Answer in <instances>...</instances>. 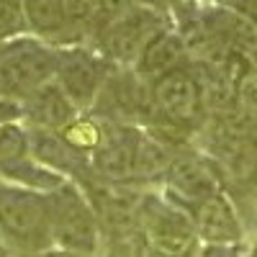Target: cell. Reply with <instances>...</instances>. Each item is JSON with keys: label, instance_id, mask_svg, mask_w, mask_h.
<instances>
[{"label": "cell", "instance_id": "obj_11", "mask_svg": "<svg viewBox=\"0 0 257 257\" xmlns=\"http://www.w3.org/2000/svg\"><path fill=\"white\" fill-rule=\"evenodd\" d=\"M193 226H196L198 239H203L206 244H239L242 239V226L237 219L231 201L219 193L203 203H198L190 211Z\"/></svg>", "mask_w": 257, "mask_h": 257}, {"label": "cell", "instance_id": "obj_7", "mask_svg": "<svg viewBox=\"0 0 257 257\" xmlns=\"http://www.w3.org/2000/svg\"><path fill=\"white\" fill-rule=\"evenodd\" d=\"M82 185H85V198L93 206V213L98 219L100 234H108L113 242L132 239L137 229L142 193L123 183H108L95 175L82 180Z\"/></svg>", "mask_w": 257, "mask_h": 257}, {"label": "cell", "instance_id": "obj_12", "mask_svg": "<svg viewBox=\"0 0 257 257\" xmlns=\"http://www.w3.org/2000/svg\"><path fill=\"white\" fill-rule=\"evenodd\" d=\"M24 116L34 123L36 132H54L62 134L75 118L77 108L75 103L64 95V90L57 85V80L47 82L44 88H39L29 98H24Z\"/></svg>", "mask_w": 257, "mask_h": 257}, {"label": "cell", "instance_id": "obj_9", "mask_svg": "<svg viewBox=\"0 0 257 257\" xmlns=\"http://www.w3.org/2000/svg\"><path fill=\"white\" fill-rule=\"evenodd\" d=\"M142 132L132 123L100 121V137L90 152L93 175L108 183H126L134 178Z\"/></svg>", "mask_w": 257, "mask_h": 257}, {"label": "cell", "instance_id": "obj_1", "mask_svg": "<svg viewBox=\"0 0 257 257\" xmlns=\"http://www.w3.org/2000/svg\"><path fill=\"white\" fill-rule=\"evenodd\" d=\"M198 242L188 211L152 193L142 196L137 229L128 239L132 257H196Z\"/></svg>", "mask_w": 257, "mask_h": 257}, {"label": "cell", "instance_id": "obj_8", "mask_svg": "<svg viewBox=\"0 0 257 257\" xmlns=\"http://www.w3.org/2000/svg\"><path fill=\"white\" fill-rule=\"evenodd\" d=\"M103 54H93L80 47H67L57 49V72L54 80L64 90L75 108H88L93 105L103 90V85L108 82L113 67Z\"/></svg>", "mask_w": 257, "mask_h": 257}, {"label": "cell", "instance_id": "obj_17", "mask_svg": "<svg viewBox=\"0 0 257 257\" xmlns=\"http://www.w3.org/2000/svg\"><path fill=\"white\" fill-rule=\"evenodd\" d=\"M224 11H231L234 16L244 18L247 24L257 29V0H216Z\"/></svg>", "mask_w": 257, "mask_h": 257}, {"label": "cell", "instance_id": "obj_13", "mask_svg": "<svg viewBox=\"0 0 257 257\" xmlns=\"http://www.w3.org/2000/svg\"><path fill=\"white\" fill-rule=\"evenodd\" d=\"M185 57H188V44L185 36H180L173 29L160 31L149 44L144 47V52L137 59V75L142 80H157L173 70L185 67Z\"/></svg>", "mask_w": 257, "mask_h": 257}, {"label": "cell", "instance_id": "obj_20", "mask_svg": "<svg viewBox=\"0 0 257 257\" xmlns=\"http://www.w3.org/2000/svg\"><path fill=\"white\" fill-rule=\"evenodd\" d=\"M29 257H95V254H88V252H72V249H59V247H52V249H44L39 254H29Z\"/></svg>", "mask_w": 257, "mask_h": 257}, {"label": "cell", "instance_id": "obj_23", "mask_svg": "<svg viewBox=\"0 0 257 257\" xmlns=\"http://www.w3.org/2000/svg\"><path fill=\"white\" fill-rule=\"evenodd\" d=\"M247 257H257V247H254V249H252V252H249Z\"/></svg>", "mask_w": 257, "mask_h": 257}, {"label": "cell", "instance_id": "obj_4", "mask_svg": "<svg viewBox=\"0 0 257 257\" xmlns=\"http://www.w3.org/2000/svg\"><path fill=\"white\" fill-rule=\"evenodd\" d=\"M57 49L36 36H18L0 44V95L29 98L54 80Z\"/></svg>", "mask_w": 257, "mask_h": 257}, {"label": "cell", "instance_id": "obj_18", "mask_svg": "<svg viewBox=\"0 0 257 257\" xmlns=\"http://www.w3.org/2000/svg\"><path fill=\"white\" fill-rule=\"evenodd\" d=\"M242 247L239 244H206L203 249L196 252V257H239Z\"/></svg>", "mask_w": 257, "mask_h": 257}, {"label": "cell", "instance_id": "obj_22", "mask_svg": "<svg viewBox=\"0 0 257 257\" xmlns=\"http://www.w3.org/2000/svg\"><path fill=\"white\" fill-rule=\"evenodd\" d=\"M0 257H8V254H6V249H3V237H0Z\"/></svg>", "mask_w": 257, "mask_h": 257}, {"label": "cell", "instance_id": "obj_16", "mask_svg": "<svg viewBox=\"0 0 257 257\" xmlns=\"http://www.w3.org/2000/svg\"><path fill=\"white\" fill-rule=\"evenodd\" d=\"M24 31H26V18L21 0H0V44L24 36Z\"/></svg>", "mask_w": 257, "mask_h": 257}, {"label": "cell", "instance_id": "obj_3", "mask_svg": "<svg viewBox=\"0 0 257 257\" xmlns=\"http://www.w3.org/2000/svg\"><path fill=\"white\" fill-rule=\"evenodd\" d=\"M165 13L155 3H121L105 16L98 29V47L108 62L128 64L139 59L144 47L165 31Z\"/></svg>", "mask_w": 257, "mask_h": 257}, {"label": "cell", "instance_id": "obj_5", "mask_svg": "<svg viewBox=\"0 0 257 257\" xmlns=\"http://www.w3.org/2000/svg\"><path fill=\"white\" fill-rule=\"evenodd\" d=\"M47 198L54 247L95 254L100 242V226L85 193L72 183H62L59 188L47 193Z\"/></svg>", "mask_w": 257, "mask_h": 257}, {"label": "cell", "instance_id": "obj_2", "mask_svg": "<svg viewBox=\"0 0 257 257\" xmlns=\"http://www.w3.org/2000/svg\"><path fill=\"white\" fill-rule=\"evenodd\" d=\"M0 237L26 257L52 249L47 193L0 183Z\"/></svg>", "mask_w": 257, "mask_h": 257}, {"label": "cell", "instance_id": "obj_14", "mask_svg": "<svg viewBox=\"0 0 257 257\" xmlns=\"http://www.w3.org/2000/svg\"><path fill=\"white\" fill-rule=\"evenodd\" d=\"M175 152L167 147V142L162 137H149L142 134L139 139V152H137V170L134 178H144V180H155V178H165L170 162H173Z\"/></svg>", "mask_w": 257, "mask_h": 257}, {"label": "cell", "instance_id": "obj_21", "mask_svg": "<svg viewBox=\"0 0 257 257\" xmlns=\"http://www.w3.org/2000/svg\"><path fill=\"white\" fill-rule=\"evenodd\" d=\"M108 257H132V247H128V242H116L111 247Z\"/></svg>", "mask_w": 257, "mask_h": 257}, {"label": "cell", "instance_id": "obj_19", "mask_svg": "<svg viewBox=\"0 0 257 257\" xmlns=\"http://www.w3.org/2000/svg\"><path fill=\"white\" fill-rule=\"evenodd\" d=\"M24 116V105L16 103L13 98H6L0 95V123H8V121H16Z\"/></svg>", "mask_w": 257, "mask_h": 257}, {"label": "cell", "instance_id": "obj_6", "mask_svg": "<svg viewBox=\"0 0 257 257\" xmlns=\"http://www.w3.org/2000/svg\"><path fill=\"white\" fill-rule=\"evenodd\" d=\"M149 95H152V121H160L170 132H188L203 123L206 108L193 70L180 67L152 80Z\"/></svg>", "mask_w": 257, "mask_h": 257}, {"label": "cell", "instance_id": "obj_15", "mask_svg": "<svg viewBox=\"0 0 257 257\" xmlns=\"http://www.w3.org/2000/svg\"><path fill=\"white\" fill-rule=\"evenodd\" d=\"M31 155V134L18 121L0 123V167H16Z\"/></svg>", "mask_w": 257, "mask_h": 257}, {"label": "cell", "instance_id": "obj_10", "mask_svg": "<svg viewBox=\"0 0 257 257\" xmlns=\"http://www.w3.org/2000/svg\"><path fill=\"white\" fill-rule=\"evenodd\" d=\"M165 180L175 206H190V211L198 203L224 193V178L216 162L198 152H175Z\"/></svg>", "mask_w": 257, "mask_h": 257}]
</instances>
